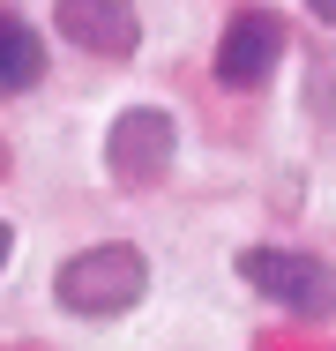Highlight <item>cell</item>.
<instances>
[{"label": "cell", "mask_w": 336, "mask_h": 351, "mask_svg": "<svg viewBox=\"0 0 336 351\" xmlns=\"http://www.w3.org/2000/svg\"><path fill=\"white\" fill-rule=\"evenodd\" d=\"M284 60V15L276 8H239L217 38V82L224 90H262Z\"/></svg>", "instance_id": "4"}, {"label": "cell", "mask_w": 336, "mask_h": 351, "mask_svg": "<svg viewBox=\"0 0 336 351\" xmlns=\"http://www.w3.org/2000/svg\"><path fill=\"white\" fill-rule=\"evenodd\" d=\"M38 75H45V38H38L23 15H8V8H0V97L38 90Z\"/></svg>", "instance_id": "6"}, {"label": "cell", "mask_w": 336, "mask_h": 351, "mask_svg": "<svg viewBox=\"0 0 336 351\" xmlns=\"http://www.w3.org/2000/svg\"><path fill=\"white\" fill-rule=\"evenodd\" d=\"M142 291H149V254L134 239H97V247L67 254L60 269H53V299H60L67 314H82V322L128 314Z\"/></svg>", "instance_id": "1"}, {"label": "cell", "mask_w": 336, "mask_h": 351, "mask_svg": "<svg viewBox=\"0 0 336 351\" xmlns=\"http://www.w3.org/2000/svg\"><path fill=\"white\" fill-rule=\"evenodd\" d=\"M307 8H314V15H322V23L336 30V0H307Z\"/></svg>", "instance_id": "7"}, {"label": "cell", "mask_w": 336, "mask_h": 351, "mask_svg": "<svg viewBox=\"0 0 336 351\" xmlns=\"http://www.w3.org/2000/svg\"><path fill=\"white\" fill-rule=\"evenodd\" d=\"M8 254H15V232H8V224H0V269H8Z\"/></svg>", "instance_id": "8"}, {"label": "cell", "mask_w": 336, "mask_h": 351, "mask_svg": "<svg viewBox=\"0 0 336 351\" xmlns=\"http://www.w3.org/2000/svg\"><path fill=\"white\" fill-rule=\"evenodd\" d=\"M239 284H254L262 299H276L284 314H307V322H322L336 314V269L322 254H299V247H239Z\"/></svg>", "instance_id": "2"}, {"label": "cell", "mask_w": 336, "mask_h": 351, "mask_svg": "<svg viewBox=\"0 0 336 351\" xmlns=\"http://www.w3.org/2000/svg\"><path fill=\"white\" fill-rule=\"evenodd\" d=\"M172 157H180V128H172L165 105H128L105 135V172L120 187H157L172 172Z\"/></svg>", "instance_id": "3"}, {"label": "cell", "mask_w": 336, "mask_h": 351, "mask_svg": "<svg viewBox=\"0 0 336 351\" xmlns=\"http://www.w3.org/2000/svg\"><path fill=\"white\" fill-rule=\"evenodd\" d=\"M53 23H60L67 45H82L90 60H128L134 45H142V15H134V0H60Z\"/></svg>", "instance_id": "5"}]
</instances>
